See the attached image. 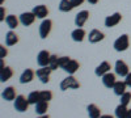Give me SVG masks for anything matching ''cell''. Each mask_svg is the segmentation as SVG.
<instances>
[{
    "label": "cell",
    "instance_id": "obj_1",
    "mask_svg": "<svg viewBox=\"0 0 131 118\" xmlns=\"http://www.w3.org/2000/svg\"><path fill=\"white\" fill-rule=\"evenodd\" d=\"M114 49L115 51H126L130 46V38L127 34H122V36H119L115 41H114Z\"/></svg>",
    "mask_w": 131,
    "mask_h": 118
},
{
    "label": "cell",
    "instance_id": "obj_2",
    "mask_svg": "<svg viewBox=\"0 0 131 118\" xmlns=\"http://www.w3.org/2000/svg\"><path fill=\"white\" fill-rule=\"evenodd\" d=\"M80 87V83L75 79L73 75H70L66 79H63V81L60 83V89L62 91H67V89H78Z\"/></svg>",
    "mask_w": 131,
    "mask_h": 118
},
{
    "label": "cell",
    "instance_id": "obj_3",
    "mask_svg": "<svg viewBox=\"0 0 131 118\" xmlns=\"http://www.w3.org/2000/svg\"><path fill=\"white\" fill-rule=\"evenodd\" d=\"M29 101H28V99L26 97H24L23 94H18L17 97L15 99V109L17 110V112H26L28 110V108H29Z\"/></svg>",
    "mask_w": 131,
    "mask_h": 118
},
{
    "label": "cell",
    "instance_id": "obj_4",
    "mask_svg": "<svg viewBox=\"0 0 131 118\" xmlns=\"http://www.w3.org/2000/svg\"><path fill=\"white\" fill-rule=\"evenodd\" d=\"M51 71H52V70H51L49 66H45V67L37 70L36 75H37V78L41 80V83L47 84V83L50 81V73H51Z\"/></svg>",
    "mask_w": 131,
    "mask_h": 118
},
{
    "label": "cell",
    "instance_id": "obj_5",
    "mask_svg": "<svg viewBox=\"0 0 131 118\" xmlns=\"http://www.w3.org/2000/svg\"><path fill=\"white\" fill-rule=\"evenodd\" d=\"M114 70H115V73L118 75V76H121V78H126L127 75L130 73L128 66L123 60H117L115 66H114Z\"/></svg>",
    "mask_w": 131,
    "mask_h": 118
},
{
    "label": "cell",
    "instance_id": "obj_6",
    "mask_svg": "<svg viewBox=\"0 0 131 118\" xmlns=\"http://www.w3.org/2000/svg\"><path fill=\"white\" fill-rule=\"evenodd\" d=\"M52 29V21L51 20H43L41 25H39V36L41 38H46L49 34H50V31Z\"/></svg>",
    "mask_w": 131,
    "mask_h": 118
},
{
    "label": "cell",
    "instance_id": "obj_7",
    "mask_svg": "<svg viewBox=\"0 0 131 118\" xmlns=\"http://www.w3.org/2000/svg\"><path fill=\"white\" fill-rule=\"evenodd\" d=\"M121 20H122V15L119 12H115V13L107 16L105 18V26L106 28H113V26H115L121 23Z\"/></svg>",
    "mask_w": 131,
    "mask_h": 118
},
{
    "label": "cell",
    "instance_id": "obj_8",
    "mask_svg": "<svg viewBox=\"0 0 131 118\" xmlns=\"http://www.w3.org/2000/svg\"><path fill=\"white\" fill-rule=\"evenodd\" d=\"M36 15L33 13V10L31 12H24V13H21L20 15V23L23 24L24 26H30L33 23H34V20H36Z\"/></svg>",
    "mask_w": 131,
    "mask_h": 118
},
{
    "label": "cell",
    "instance_id": "obj_9",
    "mask_svg": "<svg viewBox=\"0 0 131 118\" xmlns=\"http://www.w3.org/2000/svg\"><path fill=\"white\" fill-rule=\"evenodd\" d=\"M50 58H51V54L46 50H42L38 52L37 55V63L39 64L41 67H45V66H49L50 63Z\"/></svg>",
    "mask_w": 131,
    "mask_h": 118
},
{
    "label": "cell",
    "instance_id": "obj_10",
    "mask_svg": "<svg viewBox=\"0 0 131 118\" xmlns=\"http://www.w3.org/2000/svg\"><path fill=\"white\" fill-rule=\"evenodd\" d=\"M88 18H89L88 10H80L75 17V25L78 28H81V26H84V24L86 23V21H88Z\"/></svg>",
    "mask_w": 131,
    "mask_h": 118
},
{
    "label": "cell",
    "instance_id": "obj_11",
    "mask_svg": "<svg viewBox=\"0 0 131 118\" xmlns=\"http://www.w3.org/2000/svg\"><path fill=\"white\" fill-rule=\"evenodd\" d=\"M105 38V34L102 33V31H100L98 29H93L89 31V34H88V39L91 44H97V42H100Z\"/></svg>",
    "mask_w": 131,
    "mask_h": 118
},
{
    "label": "cell",
    "instance_id": "obj_12",
    "mask_svg": "<svg viewBox=\"0 0 131 118\" xmlns=\"http://www.w3.org/2000/svg\"><path fill=\"white\" fill-rule=\"evenodd\" d=\"M33 13L36 15L37 18H45L49 15V9H47L46 5L39 4V5H36L34 8H33Z\"/></svg>",
    "mask_w": 131,
    "mask_h": 118
},
{
    "label": "cell",
    "instance_id": "obj_13",
    "mask_svg": "<svg viewBox=\"0 0 131 118\" xmlns=\"http://www.w3.org/2000/svg\"><path fill=\"white\" fill-rule=\"evenodd\" d=\"M34 75H36V72L33 71L31 68H26L23 73H21V76H20V83H21V84L30 83L33 79H34Z\"/></svg>",
    "mask_w": 131,
    "mask_h": 118
},
{
    "label": "cell",
    "instance_id": "obj_14",
    "mask_svg": "<svg viewBox=\"0 0 131 118\" xmlns=\"http://www.w3.org/2000/svg\"><path fill=\"white\" fill-rule=\"evenodd\" d=\"M2 97L5 101H15V99L17 97V96H16V89L13 87H7L2 92Z\"/></svg>",
    "mask_w": 131,
    "mask_h": 118
},
{
    "label": "cell",
    "instance_id": "obj_15",
    "mask_svg": "<svg viewBox=\"0 0 131 118\" xmlns=\"http://www.w3.org/2000/svg\"><path fill=\"white\" fill-rule=\"evenodd\" d=\"M115 75L112 73V72H107L102 76V84L105 85L106 88H113L114 84H115Z\"/></svg>",
    "mask_w": 131,
    "mask_h": 118
},
{
    "label": "cell",
    "instance_id": "obj_16",
    "mask_svg": "<svg viewBox=\"0 0 131 118\" xmlns=\"http://www.w3.org/2000/svg\"><path fill=\"white\" fill-rule=\"evenodd\" d=\"M110 64H109L107 62H102V63H100V64H98V66H97V68H96V75H97V76H104V75L105 73H107V72H110Z\"/></svg>",
    "mask_w": 131,
    "mask_h": 118
},
{
    "label": "cell",
    "instance_id": "obj_17",
    "mask_svg": "<svg viewBox=\"0 0 131 118\" xmlns=\"http://www.w3.org/2000/svg\"><path fill=\"white\" fill-rule=\"evenodd\" d=\"M86 33H85V30L83 28H78V29H75L72 33H71V37L75 42H83L84 38H85Z\"/></svg>",
    "mask_w": 131,
    "mask_h": 118
},
{
    "label": "cell",
    "instance_id": "obj_18",
    "mask_svg": "<svg viewBox=\"0 0 131 118\" xmlns=\"http://www.w3.org/2000/svg\"><path fill=\"white\" fill-rule=\"evenodd\" d=\"M12 76H13V71H12V68L8 67V66L2 67V71H0V80H2V83L8 81Z\"/></svg>",
    "mask_w": 131,
    "mask_h": 118
},
{
    "label": "cell",
    "instance_id": "obj_19",
    "mask_svg": "<svg viewBox=\"0 0 131 118\" xmlns=\"http://www.w3.org/2000/svg\"><path fill=\"white\" fill-rule=\"evenodd\" d=\"M18 42V36L15 33L13 30H9L5 34V45L7 46H13Z\"/></svg>",
    "mask_w": 131,
    "mask_h": 118
},
{
    "label": "cell",
    "instance_id": "obj_20",
    "mask_svg": "<svg viewBox=\"0 0 131 118\" xmlns=\"http://www.w3.org/2000/svg\"><path fill=\"white\" fill-rule=\"evenodd\" d=\"M86 110H88L89 118H100V117H101V110H100V108H98L97 105H94V104H89L88 108H86Z\"/></svg>",
    "mask_w": 131,
    "mask_h": 118
},
{
    "label": "cell",
    "instance_id": "obj_21",
    "mask_svg": "<svg viewBox=\"0 0 131 118\" xmlns=\"http://www.w3.org/2000/svg\"><path fill=\"white\" fill-rule=\"evenodd\" d=\"M79 62L78 60H73V59H71L70 62H68V64H67V66H66L63 70L66 71V72H67L68 75H73L76 71H78L79 70Z\"/></svg>",
    "mask_w": 131,
    "mask_h": 118
},
{
    "label": "cell",
    "instance_id": "obj_22",
    "mask_svg": "<svg viewBox=\"0 0 131 118\" xmlns=\"http://www.w3.org/2000/svg\"><path fill=\"white\" fill-rule=\"evenodd\" d=\"M126 88H127L126 81H115L114 87H113L114 94H117V96H122V94L126 92Z\"/></svg>",
    "mask_w": 131,
    "mask_h": 118
},
{
    "label": "cell",
    "instance_id": "obj_23",
    "mask_svg": "<svg viewBox=\"0 0 131 118\" xmlns=\"http://www.w3.org/2000/svg\"><path fill=\"white\" fill-rule=\"evenodd\" d=\"M47 109H49V102L47 101H38L36 104V113L38 115H43L47 113Z\"/></svg>",
    "mask_w": 131,
    "mask_h": 118
},
{
    "label": "cell",
    "instance_id": "obj_24",
    "mask_svg": "<svg viewBox=\"0 0 131 118\" xmlns=\"http://www.w3.org/2000/svg\"><path fill=\"white\" fill-rule=\"evenodd\" d=\"M114 114L117 118H127L128 115V109H127V106L126 105H122V104H119L115 110H114Z\"/></svg>",
    "mask_w": 131,
    "mask_h": 118
},
{
    "label": "cell",
    "instance_id": "obj_25",
    "mask_svg": "<svg viewBox=\"0 0 131 118\" xmlns=\"http://www.w3.org/2000/svg\"><path fill=\"white\" fill-rule=\"evenodd\" d=\"M5 23H7V25H8V28L9 29H16L17 26H18V23H20V18H17L15 15H9V16H7L5 17Z\"/></svg>",
    "mask_w": 131,
    "mask_h": 118
},
{
    "label": "cell",
    "instance_id": "obj_26",
    "mask_svg": "<svg viewBox=\"0 0 131 118\" xmlns=\"http://www.w3.org/2000/svg\"><path fill=\"white\" fill-rule=\"evenodd\" d=\"M73 8L75 7L71 3V0H60V3H59V10L60 12H71Z\"/></svg>",
    "mask_w": 131,
    "mask_h": 118
},
{
    "label": "cell",
    "instance_id": "obj_27",
    "mask_svg": "<svg viewBox=\"0 0 131 118\" xmlns=\"http://www.w3.org/2000/svg\"><path fill=\"white\" fill-rule=\"evenodd\" d=\"M28 101L31 105H36L38 101H41V92H37V91L30 92L29 96H28Z\"/></svg>",
    "mask_w": 131,
    "mask_h": 118
},
{
    "label": "cell",
    "instance_id": "obj_28",
    "mask_svg": "<svg viewBox=\"0 0 131 118\" xmlns=\"http://www.w3.org/2000/svg\"><path fill=\"white\" fill-rule=\"evenodd\" d=\"M49 67L54 71L59 67V57L58 55H51L50 58V63H49Z\"/></svg>",
    "mask_w": 131,
    "mask_h": 118
},
{
    "label": "cell",
    "instance_id": "obj_29",
    "mask_svg": "<svg viewBox=\"0 0 131 118\" xmlns=\"http://www.w3.org/2000/svg\"><path fill=\"white\" fill-rule=\"evenodd\" d=\"M119 97H121V104L127 106L128 102L131 101V92H127V91H126L122 96H119Z\"/></svg>",
    "mask_w": 131,
    "mask_h": 118
},
{
    "label": "cell",
    "instance_id": "obj_30",
    "mask_svg": "<svg viewBox=\"0 0 131 118\" xmlns=\"http://www.w3.org/2000/svg\"><path fill=\"white\" fill-rule=\"evenodd\" d=\"M41 100L42 101H50L52 100V92L51 91H42L41 92Z\"/></svg>",
    "mask_w": 131,
    "mask_h": 118
},
{
    "label": "cell",
    "instance_id": "obj_31",
    "mask_svg": "<svg viewBox=\"0 0 131 118\" xmlns=\"http://www.w3.org/2000/svg\"><path fill=\"white\" fill-rule=\"evenodd\" d=\"M70 60H71L70 57H60V58H59V67H60V68H64V67L68 64Z\"/></svg>",
    "mask_w": 131,
    "mask_h": 118
},
{
    "label": "cell",
    "instance_id": "obj_32",
    "mask_svg": "<svg viewBox=\"0 0 131 118\" xmlns=\"http://www.w3.org/2000/svg\"><path fill=\"white\" fill-rule=\"evenodd\" d=\"M7 54H8V51H7V49H5L4 46H0V58L3 59V58H4V57H5Z\"/></svg>",
    "mask_w": 131,
    "mask_h": 118
},
{
    "label": "cell",
    "instance_id": "obj_33",
    "mask_svg": "<svg viewBox=\"0 0 131 118\" xmlns=\"http://www.w3.org/2000/svg\"><path fill=\"white\" fill-rule=\"evenodd\" d=\"M71 3L73 4V7H79L84 3V0H71Z\"/></svg>",
    "mask_w": 131,
    "mask_h": 118
},
{
    "label": "cell",
    "instance_id": "obj_34",
    "mask_svg": "<svg viewBox=\"0 0 131 118\" xmlns=\"http://www.w3.org/2000/svg\"><path fill=\"white\" fill-rule=\"evenodd\" d=\"M125 81H126V84H127V87H130L131 88V72L126 76V79H125Z\"/></svg>",
    "mask_w": 131,
    "mask_h": 118
},
{
    "label": "cell",
    "instance_id": "obj_35",
    "mask_svg": "<svg viewBox=\"0 0 131 118\" xmlns=\"http://www.w3.org/2000/svg\"><path fill=\"white\" fill-rule=\"evenodd\" d=\"M0 20L4 21V8L3 7H2V16H0Z\"/></svg>",
    "mask_w": 131,
    "mask_h": 118
},
{
    "label": "cell",
    "instance_id": "obj_36",
    "mask_svg": "<svg viewBox=\"0 0 131 118\" xmlns=\"http://www.w3.org/2000/svg\"><path fill=\"white\" fill-rule=\"evenodd\" d=\"M100 118H114L113 115H109V114H104V115H101Z\"/></svg>",
    "mask_w": 131,
    "mask_h": 118
},
{
    "label": "cell",
    "instance_id": "obj_37",
    "mask_svg": "<svg viewBox=\"0 0 131 118\" xmlns=\"http://www.w3.org/2000/svg\"><path fill=\"white\" fill-rule=\"evenodd\" d=\"M88 3H91V4H97L98 0H88Z\"/></svg>",
    "mask_w": 131,
    "mask_h": 118
},
{
    "label": "cell",
    "instance_id": "obj_38",
    "mask_svg": "<svg viewBox=\"0 0 131 118\" xmlns=\"http://www.w3.org/2000/svg\"><path fill=\"white\" fill-rule=\"evenodd\" d=\"M37 118H50L47 114H43V115H39V117H37Z\"/></svg>",
    "mask_w": 131,
    "mask_h": 118
},
{
    "label": "cell",
    "instance_id": "obj_39",
    "mask_svg": "<svg viewBox=\"0 0 131 118\" xmlns=\"http://www.w3.org/2000/svg\"><path fill=\"white\" fill-rule=\"evenodd\" d=\"M127 118H131V109H128V115H127Z\"/></svg>",
    "mask_w": 131,
    "mask_h": 118
},
{
    "label": "cell",
    "instance_id": "obj_40",
    "mask_svg": "<svg viewBox=\"0 0 131 118\" xmlns=\"http://www.w3.org/2000/svg\"><path fill=\"white\" fill-rule=\"evenodd\" d=\"M4 3V0H0V4H3Z\"/></svg>",
    "mask_w": 131,
    "mask_h": 118
}]
</instances>
